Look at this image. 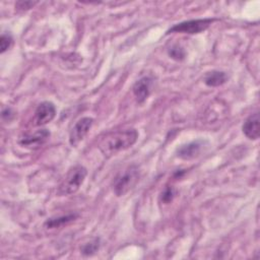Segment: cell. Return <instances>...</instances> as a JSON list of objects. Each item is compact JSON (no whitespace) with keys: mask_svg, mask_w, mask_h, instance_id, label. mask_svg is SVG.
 Instances as JSON below:
<instances>
[{"mask_svg":"<svg viewBox=\"0 0 260 260\" xmlns=\"http://www.w3.org/2000/svg\"><path fill=\"white\" fill-rule=\"evenodd\" d=\"M86 175H87V171L83 166L76 165L72 167L67 172L65 178L59 185L58 194L63 196V195H70L75 193L84 182Z\"/></svg>","mask_w":260,"mask_h":260,"instance_id":"cell-2","label":"cell"},{"mask_svg":"<svg viewBox=\"0 0 260 260\" xmlns=\"http://www.w3.org/2000/svg\"><path fill=\"white\" fill-rule=\"evenodd\" d=\"M38 2H32V1H18L15 4V7L19 10H27L29 8H32Z\"/></svg>","mask_w":260,"mask_h":260,"instance_id":"cell-17","label":"cell"},{"mask_svg":"<svg viewBox=\"0 0 260 260\" xmlns=\"http://www.w3.org/2000/svg\"><path fill=\"white\" fill-rule=\"evenodd\" d=\"M76 217H77V214L70 213V214H67V215H63V216H59V217H55V218H50L45 222V225H46L47 229L60 228V226L66 224V223L71 222Z\"/></svg>","mask_w":260,"mask_h":260,"instance_id":"cell-12","label":"cell"},{"mask_svg":"<svg viewBox=\"0 0 260 260\" xmlns=\"http://www.w3.org/2000/svg\"><path fill=\"white\" fill-rule=\"evenodd\" d=\"M137 138L138 132L133 128L114 131L106 134V136L100 140L99 149L105 156L109 157L131 147L136 142Z\"/></svg>","mask_w":260,"mask_h":260,"instance_id":"cell-1","label":"cell"},{"mask_svg":"<svg viewBox=\"0 0 260 260\" xmlns=\"http://www.w3.org/2000/svg\"><path fill=\"white\" fill-rule=\"evenodd\" d=\"M99 248H100V239L95 238L81 247V253L85 256H89L94 254L99 250Z\"/></svg>","mask_w":260,"mask_h":260,"instance_id":"cell-13","label":"cell"},{"mask_svg":"<svg viewBox=\"0 0 260 260\" xmlns=\"http://www.w3.org/2000/svg\"><path fill=\"white\" fill-rule=\"evenodd\" d=\"M152 82H153L152 78L148 76H144L134 83L132 89L138 104H142L147 100L151 91Z\"/></svg>","mask_w":260,"mask_h":260,"instance_id":"cell-7","label":"cell"},{"mask_svg":"<svg viewBox=\"0 0 260 260\" xmlns=\"http://www.w3.org/2000/svg\"><path fill=\"white\" fill-rule=\"evenodd\" d=\"M213 21L211 18H200V19H191L187 21H183L172 26L167 34L173 32H181V34H199L205 30Z\"/></svg>","mask_w":260,"mask_h":260,"instance_id":"cell-4","label":"cell"},{"mask_svg":"<svg viewBox=\"0 0 260 260\" xmlns=\"http://www.w3.org/2000/svg\"><path fill=\"white\" fill-rule=\"evenodd\" d=\"M174 196H175V191L172 187H167L164 190V192L160 194V198L164 203H170L173 200Z\"/></svg>","mask_w":260,"mask_h":260,"instance_id":"cell-16","label":"cell"},{"mask_svg":"<svg viewBox=\"0 0 260 260\" xmlns=\"http://www.w3.org/2000/svg\"><path fill=\"white\" fill-rule=\"evenodd\" d=\"M13 44V39L9 34H2L0 39V46H1V53H4L6 50H8Z\"/></svg>","mask_w":260,"mask_h":260,"instance_id":"cell-14","label":"cell"},{"mask_svg":"<svg viewBox=\"0 0 260 260\" xmlns=\"http://www.w3.org/2000/svg\"><path fill=\"white\" fill-rule=\"evenodd\" d=\"M169 56L170 57H172L173 59H175V60H183L184 58H185V52H184V50L181 48V47H179V46H173L172 48H170V50H169Z\"/></svg>","mask_w":260,"mask_h":260,"instance_id":"cell-15","label":"cell"},{"mask_svg":"<svg viewBox=\"0 0 260 260\" xmlns=\"http://www.w3.org/2000/svg\"><path fill=\"white\" fill-rule=\"evenodd\" d=\"M228 79L226 74L223 71H211L204 77V82L208 86H219L223 84Z\"/></svg>","mask_w":260,"mask_h":260,"instance_id":"cell-11","label":"cell"},{"mask_svg":"<svg viewBox=\"0 0 260 260\" xmlns=\"http://www.w3.org/2000/svg\"><path fill=\"white\" fill-rule=\"evenodd\" d=\"M203 146V141L202 140H195L190 143H187L185 145L180 146L177 149V155L180 158L183 159H191L199 155L201 148Z\"/></svg>","mask_w":260,"mask_h":260,"instance_id":"cell-10","label":"cell"},{"mask_svg":"<svg viewBox=\"0 0 260 260\" xmlns=\"http://www.w3.org/2000/svg\"><path fill=\"white\" fill-rule=\"evenodd\" d=\"M92 123L93 119L89 117H83L75 123L69 134V142L72 146L78 145V143L83 140L91 128Z\"/></svg>","mask_w":260,"mask_h":260,"instance_id":"cell-5","label":"cell"},{"mask_svg":"<svg viewBox=\"0 0 260 260\" xmlns=\"http://www.w3.org/2000/svg\"><path fill=\"white\" fill-rule=\"evenodd\" d=\"M56 115V108L51 102H43L41 103L36 111L34 116V122L37 126L45 125L51 122Z\"/></svg>","mask_w":260,"mask_h":260,"instance_id":"cell-6","label":"cell"},{"mask_svg":"<svg viewBox=\"0 0 260 260\" xmlns=\"http://www.w3.org/2000/svg\"><path fill=\"white\" fill-rule=\"evenodd\" d=\"M6 116H8L9 120H11V118L14 116V113H13V111H12L10 108L3 109V111H2V118H3V119H5V117H6Z\"/></svg>","mask_w":260,"mask_h":260,"instance_id":"cell-18","label":"cell"},{"mask_svg":"<svg viewBox=\"0 0 260 260\" xmlns=\"http://www.w3.org/2000/svg\"><path fill=\"white\" fill-rule=\"evenodd\" d=\"M243 133L248 137L249 139L256 140L259 138V113L256 112L252 115H250L243 124Z\"/></svg>","mask_w":260,"mask_h":260,"instance_id":"cell-9","label":"cell"},{"mask_svg":"<svg viewBox=\"0 0 260 260\" xmlns=\"http://www.w3.org/2000/svg\"><path fill=\"white\" fill-rule=\"evenodd\" d=\"M49 136H50V132L47 129H41L31 135H26L20 138L19 143L25 147L37 148V147H40L42 144H44L49 138Z\"/></svg>","mask_w":260,"mask_h":260,"instance_id":"cell-8","label":"cell"},{"mask_svg":"<svg viewBox=\"0 0 260 260\" xmlns=\"http://www.w3.org/2000/svg\"><path fill=\"white\" fill-rule=\"evenodd\" d=\"M139 171L135 165H131L120 172L113 181V191L117 196H123L128 193L138 182Z\"/></svg>","mask_w":260,"mask_h":260,"instance_id":"cell-3","label":"cell"}]
</instances>
